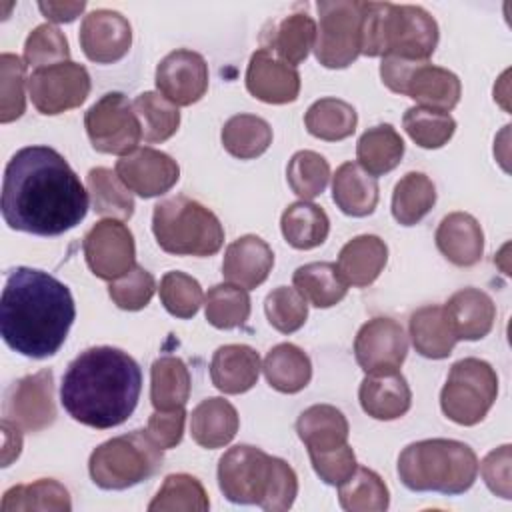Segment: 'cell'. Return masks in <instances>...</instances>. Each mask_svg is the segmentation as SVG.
<instances>
[{
  "mask_svg": "<svg viewBox=\"0 0 512 512\" xmlns=\"http://www.w3.org/2000/svg\"><path fill=\"white\" fill-rule=\"evenodd\" d=\"M262 370L266 382L282 394L300 392L302 388L308 386L312 378V364L308 354L290 342L276 344L266 354Z\"/></svg>",
  "mask_w": 512,
  "mask_h": 512,
  "instance_id": "31",
  "label": "cell"
},
{
  "mask_svg": "<svg viewBox=\"0 0 512 512\" xmlns=\"http://www.w3.org/2000/svg\"><path fill=\"white\" fill-rule=\"evenodd\" d=\"M456 340H480L490 334L496 320L494 300L480 288H462L444 304Z\"/></svg>",
  "mask_w": 512,
  "mask_h": 512,
  "instance_id": "23",
  "label": "cell"
},
{
  "mask_svg": "<svg viewBox=\"0 0 512 512\" xmlns=\"http://www.w3.org/2000/svg\"><path fill=\"white\" fill-rule=\"evenodd\" d=\"M382 82L396 94L416 100L422 108L450 112L462 94L460 80L454 72L434 66L428 60H404L384 56L380 64Z\"/></svg>",
  "mask_w": 512,
  "mask_h": 512,
  "instance_id": "10",
  "label": "cell"
},
{
  "mask_svg": "<svg viewBox=\"0 0 512 512\" xmlns=\"http://www.w3.org/2000/svg\"><path fill=\"white\" fill-rule=\"evenodd\" d=\"M2 512H28V510H52V512H68L72 510V500L68 490L52 480L40 478L30 484H18L4 492Z\"/></svg>",
  "mask_w": 512,
  "mask_h": 512,
  "instance_id": "37",
  "label": "cell"
},
{
  "mask_svg": "<svg viewBox=\"0 0 512 512\" xmlns=\"http://www.w3.org/2000/svg\"><path fill=\"white\" fill-rule=\"evenodd\" d=\"M402 126L420 148H442L454 136L456 120L448 112L412 106L404 112Z\"/></svg>",
  "mask_w": 512,
  "mask_h": 512,
  "instance_id": "46",
  "label": "cell"
},
{
  "mask_svg": "<svg viewBox=\"0 0 512 512\" xmlns=\"http://www.w3.org/2000/svg\"><path fill=\"white\" fill-rule=\"evenodd\" d=\"M154 290H156L154 276L138 264L132 270H128L124 276L112 280L108 286V294L112 302L118 308L130 310V312L142 310L144 306H148V302L154 296Z\"/></svg>",
  "mask_w": 512,
  "mask_h": 512,
  "instance_id": "52",
  "label": "cell"
},
{
  "mask_svg": "<svg viewBox=\"0 0 512 512\" xmlns=\"http://www.w3.org/2000/svg\"><path fill=\"white\" fill-rule=\"evenodd\" d=\"M184 422H186L184 406L174 410H154L148 418L146 432L162 450H170L180 444L184 434Z\"/></svg>",
  "mask_w": 512,
  "mask_h": 512,
  "instance_id": "54",
  "label": "cell"
},
{
  "mask_svg": "<svg viewBox=\"0 0 512 512\" xmlns=\"http://www.w3.org/2000/svg\"><path fill=\"white\" fill-rule=\"evenodd\" d=\"M332 200L348 216H368L378 204V182L358 162H344L332 176Z\"/></svg>",
  "mask_w": 512,
  "mask_h": 512,
  "instance_id": "27",
  "label": "cell"
},
{
  "mask_svg": "<svg viewBox=\"0 0 512 512\" xmlns=\"http://www.w3.org/2000/svg\"><path fill=\"white\" fill-rule=\"evenodd\" d=\"M76 318L70 288L52 274L18 266L6 274L0 302L2 340L28 358L54 356Z\"/></svg>",
  "mask_w": 512,
  "mask_h": 512,
  "instance_id": "2",
  "label": "cell"
},
{
  "mask_svg": "<svg viewBox=\"0 0 512 512\" xmlns=\"http://www.w3.org/2000/svg\"><path fill=\"white\" fill-rule=\"evenodd\" d=\"M114 172L130 192L142 198L166 194L180 178L178 162L166 152L150 146L120 156Z\"/></svg>",
  "mask_w": 512,
  "mask_h": 512,
  "instance_id": "17",
  "label": "cell"
},
{
  "mask_svg": "<svg viewBox=\"0 0 512 512\" xmlns=\"http://www.w3.org/2000/svg\"><path fill=\"white\" fill-rule=\"evenodd\" d=\"M132 106L140 120L144 142L156 144L176 134L180 126L178 106L166 100L160 92H142L134 98Z\"/></svg>",
  "mask_w": 512,
  "mask_h": 512,
  "instance_id": "42",
  "label": "cell"
},
{
  "mask_svg": "<svg viewBox=\"0 0 512 512\" xmlns=\"http://www.w3.org/2000/svg\"><path fill=\"white\" fill-rule=\"evenodd\" d=\"M88 212V192L66 158L50 146L20 148L2 178V218L12 230L58 236Z\"/></svg>",
  "mask_w": 512,
  "mask_h": 512,
  "instance_id": "1",
  "label": "cell"
},
{
  "mask_svg": "<svg viewBox=\"0 0 512 512\" xmlns=\"http://www.w3.org/2000/svg\"><path fill=\"white\" fill-rule=\"evenodd\" d=\"M190 372L178 356H160L150 368V400L154 410L186 406L190 398Z\"/></svg>",
  "mask_w": 512,
  "mask_h": 512,
  "instance_id": "33",
  "label": "cell"
},
{
  "mask_svg": "<svg viewBox=\"0 0 512 512\" xmlns=\"http://www.w3.org/2000/svg\"><path fill=\"white\" fill-rule=\"evenodd\" d=\"M304 124L314 138L338 142L354 134L358 114L352 104L340 98H320L306 110Z\"/></svg>",
  "mask_w": 512,
  "mask_h": 512,
  "instance_id": "39",
  "label": "cell"
},
{
  "mask_svg": "<svg viewBox=\"0 0 512 512\" xmlns=\"http://www.w3.org/2000/svg\"><path fill=\"white\" fill-rule=\"evenodd\" d=\"M480 474L496 496L510 500V444H504L486 454L482 464H478Z\"/></svg>",
  "mask_w": 512,
  "mask_h": 512,
  "instance_id": "55",
  "label": "cell"
},
{
  "mask_svg": "<svg viewBox=\"0 0 512 512\" xmlns=\"http://www.w3.org/2000/svg\"><path fill=\"white\" fill-rule=\"evenodd\" d=\"M2 432H4V452H2V466H10V462L14 458L20 456V450H22V434H20V428L2 418Z\"/></svg>",
  "mask_w": 512,
  "mask_h": 512,
  "instance_id": "57",
  "label": "cell"
},
{
  "mask_svg": "<svg viewBox=\"0 0 512 512\" xmlns=\"http://www.w3.org/2000/svg\"><path fill=\"white\" fill-rule=\"evenodd\" d=\"M286 180L296 196L302 200H312L326 190L330 180V164L314 150H300L288 162Z\"/></svg>",
  "mask_w": 512,
  "mask_h": 512,
  "instance_id": "47",
  "label": "cell"
},
{
  "mask_svg": "<svg viewBox=\"0 0 512 512\" xmlns=\"http://www.w3.org/2000/svg\"><path fill=\"white\" fill-rule=\"evenodd\" d=\"M210 508L202 482L190 474H170L148 504L150 512H206Z\"/></svg>",
  "mask_w": 512,
  "mask_h": 512,
  "instance_id": "44",
  "label": "cell"
},
{
  "mask_svg": "<svg viewBox=\"0 0 512 512\" xmlns=\"http://www.w3.org/2000/svg\"><path fill=\"white\" fill-rule=\"evenodd\" d=\"M158 92L176 106L198 102L208 90V64L202 54L178 48L156 66Z\"/></svg>",
  "mask_w": 512,
  "mask_h": 512,
  "instance_id": "18",
  "label": "cell"
},
{
  "mask_svg": "<svg viewBox=\"0 0 512 512\" xmlns=\"http://www.w3.org/2000/svg\"><path fill=\"white\" fill-rule=\"evenodd\" d=\"M162 448L146 430L110 438L92 450L88 472L92 482L102 490H126L162 468Z\"/></svg>",
  "mask_w": 512,
  "mask_h": 512,
  "instance_id": "8",
  "label": "cell"
},
{
  "mask_svg": "<svg viewBox=\"0 0 512 512\" xmlns=\"http://www.w3.org/2000/svg\"><path fill=\"white\" fill-rule=\"evenodd\" d=\"M320 22L316 26L314 54L324 68H346L362 52L364 2L322 0L316 4Z\"/></svg>",
  "mask_w": 512,
  "mask_h": 512,
  "instance_id": "11",
  "label": "cell"
},
{
  "mask_svg": "<svg viewBox=\"0 0 512 512\" xmlns=\"http://www.w3.org/2000/svg\"><path fill=\"white\" fill-rule=\"evenodd\" d=\"M294 288L316 308L336 306L348 292V284L332 262H310L294 270Z\"/></svg>",
  "mask_w": 512,
  "mask_h": 512,
  "instance_id": "35",
  "label": "cell"
},
{
  "mask_svg": "<svg viewBox=\"0 0 512 512\" xmlns=\"http://www.w3.org/2000/svg\"><path fill=\"white\" fill-rule=\"evenodd\" d=\"M158 290H160V300L164 308L172 316L182 320L192 318L200 310V304L204 300L200 282L180 270L166 272L160 280Z\"/></svg>",
  "mask_w": 512,
  "mask_h": 512,
  "instance_id": "48",
  "label": "cell"
},
{
  "mask_svg": "<svg viewBox=\"0 0 512 512\" xmlns=\"http://www.w3.org/2000/svg\"><path fill=\"white\" fill-rule=\"evenodd\" d=\"M308 456L314 472L320 476L322 482L330 486H340L342 482H346L358 466L354 450L348 444L328 452H308Z\"/></svg>",
  "mask_w": 512,
  "mask_h": 512,
  "instance_id": "53",
  "label": "cell"
},
{
  "mask_svg": "<svg viewBox=\"0 0 512 512\" xmlns=\"http://www.w3.org/2000/svg\"><path fill=\"white\" fill-rule=\"evenodd\" d=\"M316 42V22L304 12H294L286 16L274 30L272 46L280 60L290 66L306 60Z\"/></svg>",
  "mask_w": 512,
  "mask_h": 512,
  "instance_id": "45",
  "label": "cell"
},
{
  "mask_svg": "<svg viewBox=\"0 0 512 512\" xmlns=\"http://www.w3.org/2000/svg\"><path fill=\"white\" fill-rule=\"evenodd\" d=\"M398 476L412 492L456 496L472 488L478 476V456L460 440H418L400 452Z\"/></svg>",
  "mask_w": 512,
  "mask_h": 512,
  "instance_id": "6",
  "label": "cell"
},
{
  "mask_svg": "<svg viewBox=\"0 0 512 512\" xmlns=\"http://www.w3.org/2000/svg\"><path fill=\"white\" fill-rule=\"evenodd\" d=\"M206 320L220 330L242 326L250 316V296L246 288L224 282L208 288L204 296Z\"/></svg>",
  "mask_w": 512,
  "mask_h": 512,
  "instance_id": "43",
  "label": "cell"
},
{
  "mask_svg": "<svg viewBox=\"0 0 512 512\" xmlns=\"http://www.w3.org/2000/svg\"><path fill=\"white\" fill-rule=\"evenodd\" d=\"M224 150L240 160H252L262 156L272 144L270 124L254 114H236L222 126Z\"/></svg>",
  "mask_w": 512,
  "mask_h": 512,
  "instance_id": "36",
  "label": "cell"
},
{
  "mask_svg": "<svg viewBox=\"0 0 512 512\" xmlns=\"http://www.w3.org/2000/svg\"><path fill=\"white\" fill-rule=\"evenodd\" d=\"M38 8L52 22H72L84 12L86 2H38Z\"/></svg>",
  "mask_w": 512,
  "mask_h": 512,
  "instance_id": "56",
  "label": "cell"
},
{
  "mask_svg": "<svg viewBox=\"0 0 512 512\" xmlns=\"http://www.w3.org/2000/svg\"><path fill=\"white\" fill-rule=\"evenodd\" d=\"M274 266V252L256 234H246L228 244L222 260V276L246 290L260 286Z\"/></svg>",
  "mask_w": 512,
  "mask_h": 512,
  "instance_id": "22",
  "label": "cell"
},
{
  "mask_svg": "<svg viewBox=\"0 0 512 512\" xmlns=\"http://www.w3.org/2000/svg\"><path fill=\"white\" fill-rule=\"evenodd\" d=\"M264 312L274 330L292 334L304 326L308 318V302L296 288L278 286L266 296Z\"/></svg>",
  "mask_w": 512,
  "mask_h": 512,
  "instance_id": "49",
  "label": "cell"
},
{
  "mask_svg": "<svg viewBox=\"0 0 512 512\" xmlns=\"http://www.w3.org/2000/svg\"><path fill=\"white\" fill-rule=\"evenodd\" d=\"M280 228L292 248L310 250L328 238L330 220L320 206L308 200H298L282 212Z\"/></svg>",
  "mask_w": 512,
  "mask_h": 512,
  "instance_id": "34",
  "label": "cell"
},
{
  "mask_svg": "<svg viewBox=\"0 0 512 512\" xmlns=\"http://www.w3.org/2000/svg\"><path fill=\"white\" fill-rule=\"evenodd\" d=\"M404 156V140L392 124H378L368 128L356 144L358 164L370 176L392 172Z\"/></svg>",
  "mask_w": 512,
  "mask_h": 512,
  "instance_id": "32",
  "label": "cell"
},
{
  "mask_svg": "<svg viewBox=\"0 0 512 512\" xmlns=\"http://www.w3.org/2000/svg\"><path fill=\"white\" fill-rule=\"evenodd\" d=\"M84 128L92 148L102 154L126 156L142 140L140 120L122 92H108L96 100L84 114Z\"/></svg>",
  "mask_w": 512,
  "mask_h": 512,
  "instance_id": "12",
  "label": "cell"
},
{
  "mask_svg": "<svg viewBox=\"0 0 512 512\" xmlns=\"http://www.w3.org/2000/svg\"><path fill=\"white\" fill-rule=\"evenodd\" d=\"M240 426L236 408L220 398L212 396L202 400L190 414L192 440L202 448H222L232 442Z\"/></svg>",
  "mask_w": 512,
  "mask_h": 512,
  "instance_id": "28",
  "label": "cell"
},
{
  "mask_svg": "<svg viewBox=\"0 0 512 512\" xmlns=\"http://www.w3.org/2000/svg\"><path fill=\"white\" fill-rule=\"evenodd\" d=\"M386 260V242L374 234H360L342 246L336 268L348 286L364 288L380 276Z\"/></svg>",
  "mask_w": 512,
  "mask_h": 512,
  "instance_id": "26",
  "label": "cell"
},
{
  "mask_svg": "<svg viewBox=\"0 0 512 512\" xmlns=\"http://www.w3.org/2000/svg\"><path fill=\"white\" fill-rule=\"evenodd\" d=\"M408 354L404 328L392 318H372L360 326L354 338V356L358 366L368 372L398 370Z\"/></svg>",
  "mask_w": 512,
  "mask_h": 512,
  "instance_id": "16",
  "label": "cell"
},
{
  "mask_svg": "<svg viewBox=\"0 0 512 512\" xmlns=\"http://www.w3.org/2000/svg\"><path fill=\"white\" fill-rule=\"evenodd\" d=\"M296 432L308 452H328L348 444L350 428L336 406L314 404L298 416Z\"/></svg>",
  "mask_w": 512,
  "mask_h": 512,
  "instance_id": "29",
  "label": "cell"
},
{
  "mask_svg": "<svg viewBox=\"0 0 512 512\" xmlns=\"http://www.w3.org/2000/svg\"><path fill=\"white\" fill-rule=\"evenodd\" d=\"M436 246L456 266H474L484 252V232L478 220L466 212L446 214L436 228Z\"/></svg>",
  "mask_w": 512,
  "mask_h": 512,
  "instance_id": "24",
  "label": "cell"
},
{
  "mask_svg": "<svg viewBox=\"0 0 512 512\" xmlns=\"http://www.w3.org/2000/svg\"><path fill=\"white\" fill-rule=\"evenodd\" d=\"M70 60L66 36L52 24L36 26L24 42V64L36 68L54 66Z\"/></svg>",
  "mask_w": 512,
  "mask_h": 512,
  "instance_id": "51",
  "label": "cell"
},
{
  "mask_svg": "<svg viewBox=\"0 0 512 512\" xmlns=\"http://www.w3.org/2000/svg\"><path fill=\"white\" fill-rule=\"evenodd\" d=\"M4 418L24 432H40L54 424V374L44 368L14 382L4 394Z\"/></svg>",
  "mask_w": 512,
  "mask_h": 512,
  "instance_id": "15",
  "label": "cell"
},
{
  "mask_svg": "<svg viewBox=\"0 0 512 512\" xmlns=\"http://www.w3.org/2000/svg\"><path fill=\"white\" fill-rule=\"evenodd\" d=\"M140 390L142 372L128 352L92 346L68 364L62 376L60 402L76 422L106 430L128 420Z\"/></svg>",
  "mask_w": 512,
  "mask_h": 512,
  "instance_id": "3",
  "label": "cell"
},
{
  "mask_svg": "<svg viewBox=\"0 0 512 512\" xmlns=\"http://www.w3.org/2000/svg\"><path fill=\"white\" fill-rule=\"evenodd\" d=\"M218 486L234 504H256L268 512L288 510L298 496L294 468L264 450L238 444L218 460Z\"/></svg>",
  "mask_w": 512,
  "mask_h": 512,
  "instance_id": "4",
  "label": "cell"
},
{
  "mask_svg": "<svg viewBox=\"0 0 512 512\" xmlns=\"http://www.w3.org/2000/svg\"><path fill=\"white\" fill-rule=\"evenodd\" d=\"M498 396L496 370L480 358H462L452 364L440 390V408L460 426L484 420Z\"/></svg>",
  "mask_w": 512,
  "mask_h": 512,
  "instance_id": "9",
  "label": "cell"
},
{
  "mask_svg": "<svg viewBox=\"0 0 512 512\" xmlns=\"http://www.w3.org/2000/svg\"><path fill=\"white\" fill-rule=\"evenodd\" d=\"M78 40L88 60L112 64L128 54L132 46V26L120 12L100 8L84 16Z\"/></svg>",
  "mask_w": 512,
  "mask_h": 512,
  "instance_id": "19",
  "label": "cell"
},
{
  "mask_svg": "<svg viewBox=\"0 0 512 512\" xmlns=\"http://www.w3.org/2000/svg\"><path fill=\"white\" fill-rule=\"evenodd\" d=\"M84 258L94 276L116 280L136 266V244L122 220L104 218L96 222L82 242Z\"/></svg>",
  "mask_w": 512,
  "mask_h": 512,
  "instance_id": "14",
  "label": "cell"
},
{
  "mask_svg": "<svg viewBox=\"0 0 512 512\" xmlns=\"http://www.w3.org/2000/svg\"><path fill=\"white\" fill-rule=\"evenodd\" d=\"M88 194L92 200V210L100 216L114 220H128L134 214V198L130 190L122 184L116 172L98 166L86 176Z\"/></svg>",
  "mask_w": 512,
  "mask_h": 512,
  "instance_id": "40",
  "label": "cell"
},
{
  "mask_svg": "<svg viewBox=\"0 0 512 512\" xmlns=\"http://www.w3.org/2000/svg\"><path fill=\"white\" fill-rule=\"evenodd\" d=\"M362 410L376 420H396L410 410L412 392L398 370L368 372L360 384Z\"/></svg>",
  "mask_w": 512,
  "mask_h": 512,
  "instance_id": "21",
  "label": "cell"
},
{
  "mask_svg": "<svg viewBox=\"0 0 512 512\" xmlns=\"http://www.w3.org/2000/svg\"><path fill=\"white\" fill-rule=\"evenodd\" d=\"M152 232L158 246L176 256H212L224 244L218 216L188 196H172L154 206Z\"/></svg>",
  "mask_w": 512,
  "mask_h": 512,
  "instance_id": "7",
  "label": "cell"
},
{
  "mask_svg": "<svg viewBox=\"0 0 512 512\" xmlns=\"http://www.w3.org/2000/svg\"><path fill=\"white\" fill-rule=\"evenodd\" d=\"M0 72V122L8 124L20 118L26 110V64L16 54L4 52L0 56Z\"/></svg>",
  "mask_w": 512,
  "mask_h": 512,
  "instance_id": "50",
  "label": "cell"
},
{
  "mask_svg": "<svg viewBox=\"0 0 512 512\" xmlns=\"http://www.w3.org/2000/svg\"><path fill=\"white\" fill-rule=\"evenodd\" d=\"M246 88L260 102L288 104L300 94V74L268 48H258L246 68Z\"/></svg>",
  "mask_w": 512,
  "mask_h": 512,
  "instance_id": "20",
  "label": "cell"
},
{
  "mask_svg": "<svg viewBox=\"0 0 512 512\" xmlns=\"http://www.w3.org/2000/svg\"><path fill=\"white\" fill-rule=\"evenodd\" d=\"M410 338L416 352L424 358L442 360L448 358L458 342L450 322L446 318L444 306L428 304L412 312L410 316Z\"/></svg>",
  "mask_w": 512,
  "mask_h": 512,
  "instance_id": "30",
  "label": "cell"
},
{
  "mask_svg": "<svg viewBox=\"0 0 512 512\" xmlns=\"http://www.w3.org/2000/svg\"><path fill=\"white\" fill-rule=\"evenodd\" d=\"M338 500L348 512H384L390 506V492L380 474L356 466L354 474L338 486Z\"/></svg>",
  "mask_w": 512,
  "mask_h": 512,
  "instance_id": "41",
  "label": "cell"
},
{
  "mask_svg": "<svg viewBox=\"0 0 512 512\" xmlns=\"http://www.w3.org/2000/svg\"><path fill=\"white\" fill-rule=\"evenodd\" d=\"M28 94L36 110L56 116L78 108L90 94V74L72 60L36 68L28 78Z\"/></svg>",
  "mask_w": 512,
  "mask_h": 512,
  "instance_id": "13",
  "label": "cell"
},
{
  "mask_svg": "<svg viewBox=\"0 0 512 512\" xmlns=\"http://www.w3.org/2000/svg\"><path fill=\"white\" fill-rule=\"evenodd\" d=\"M438 46V24L422 6L364 2V56L428 60Z\"/></svg>",
  "mask_w": 512,
  "mask_h": 512,
  "instance_id": "5",
  "label": "cell"
},
{
  "mask_svg": "<svg viewBox=\"0 0 512 512\" xmlns=\"http://www.w3.org/2000/svg\"><path fill=\"white\" fill-rule=\"evenodd\" d=\"M260 370L258 352L246 344L220 346L210 362L212 384L224 394L248 392L258 382Z\"/></svg>",
  "mask_w": 512,
  "mask_h": 512,
  "instance_id": "25",
  "label": "cell"
},
{
  "mask_svg": "<svg viewBox=\"0 0 512 512\" xmlns=\"http://www.w3.org/2000/svg\"><path fill=\"white\" fill-rule=\"evenodd\" d=\"M436 204L434 182L422 172L404 174L392 192V216L402 226L418 224Z\"/></svg>",
  "mask_w": 512,
  "mask_h": 512,
  "instance_id": "38",
  "label": "cell"
}]
</instances>
